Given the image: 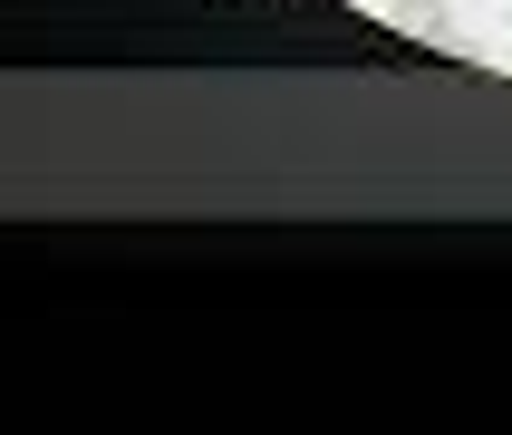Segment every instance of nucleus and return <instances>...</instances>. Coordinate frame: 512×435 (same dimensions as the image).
<instances>
[{
  "mask_svg": "<svg viewBox=\"0 0 512 435\" xmlns=\"http://www.w3.org/2000/svg\"><path fill=\"white\" fill-rule=\"evenodd\" d=\"M397 29L406 39H435V29H455V20H445V0H397Z\"/></svg>",
  "mask_w": 512,
  "mask_h": 435,
  "instance_id": "nucleus-1",
  "label": "nucleus"
}]
</instances>
